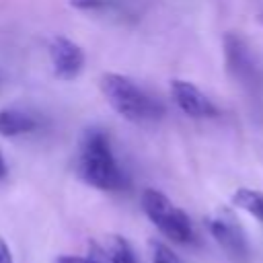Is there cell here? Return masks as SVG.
Segmentation results:
<instances>
[{
    "mask_svg": "<svg viewBox=\"0 0 263 263\" xmlns=\"http://www.w3.org/2000/svg\"><path fill=\"white\" fill-rule=\"evenodd\" d=\"M171 97L175 105L189 117L203 119V117H216L218 109L216 105L191 82L187 80H173L171 82Z\"/></svg>",
    "mask_w": 263,
    "mask_h": 263,
    "instance_id": "obj_7",
    "label": "cell"
},
{
    "mask_svg": "<svg viewBox=\"0 0 263 263\" xmlns=\"http://www.w3.org/2000/svg\"><path fill=\"white\" fill-rule=\"evenodd\" d=\"M70 4L78 10H88V12H103L111 10L117 6V0H70Z\"/></svg>",
    "mask_w": 263,
    "mask_h": 263,
    "instance_id": "obj_11",
    "label": "cell"
},
{
    "mask_svg": "<svg viewBox=\"0 0 263 263\" xmlns=\"http://www.w3.org/2000/svg\"><path fill=\"white\" fill-rule=\"evenodd\" d=\"M37 127V119L18 109H2L0 111V136L16 138L31 134Z\"/></svg>",
    "mask_w": 263,
    "mask_h": 263,
    "instance_id": "obj_8",
    "label": "cell"
},
{
    "mask_svg": "<svg viewBox=\"0 0 263 263\" xmlns=\"http://www.w3.org/2000/svg\"><path fill=\"white\" fill-rule=\"evenodd\" d=\"M55 263H88V259H84V257H74V255H62V257H58Z\"/></svg>",
    "mask_w": 263,
    "mask_h": 263,
    "instance_id": "obj_14",
    "label": "cell"
},
{
    "mask_svg": "<svg viewBox=\"0 0 263 263\" xmlns=\"http://www.w3.org/2000/svg\"><path fill=\"white\" fill-rule=\"evenodd\" d=\"M224 58H226V68L230 76L240 84V88L253 101H259L263 97V72L257 66L242 37L234 33L224 35Z\"/></svg>",
    "mask_w": 263,
    "mask_h": 263,
    "instance_id": "obj_4",
    "label": "cell"
},
{
    "mask_svg": "<svg viewBox=\"0 0 263 263\" xmlns=\"http://www.w3.org/2000/svg\"><path fill=\"white\" fill-rule=\"evenodd\" d=\"M148 251H150L152 263H183L181 257L177 253H173V249H168L160 240H154V238L148 240Z\"/></svg>",
    "mask_w": 263,
    "mask_h": 263,
    "instance_id": "obj_10",
    "label": "cell"
},
{
    "mask_svg": "<svg viewBox=\"0 0 263 263\" xmlns=\"http://www.w3.org/2000/svg\"><path fill=\"white\" fill-rule=\"evenodd\" d=\"M232 205H236L238 210L249 212L251 216H255L261 224H263V193L255 191V189H236L232 195Z\"/></svg>",
    "mask_w": 263,
    "mask_h": 263,
    "instance_id": "obj_9",
    "label": "cell"
},
{
    "mask_svg": "<svg viewBox=\"0 0 263 263\" xmlns=\"http://www.w3.org/2000/svg\"><path fill=\"white\" fill-rule=\"evenodd\" d=\"M205 222H208V230L214 236V240L234 263L249 261L251 249H249L247 234L230 210H218Z\"/></svg>",
    "mask_w": 263,
    "mask_h": 263,
    "instance_id": "obj_5",
    "label": "cell"
},
{
    "mask_svg": "<svg viewBox=\"0 0 263 263\" xmlns=\"http://www.w3.org/2000/svg\"><path fill=\"white\" fill-rule=\"evenodd\" d=\"M49 60L53 74L60 80H74L84 68V51L68 37H53L49 41Z\"/></svg>",
    "mask_w": 263,
    "mask_h": 263,
    "instance_id": "obj_6",
    "label": "cell"
},
{
    "mask_svg": "<svg viewBox=\"0 0 263 263\" xmlns=\"http://www.w3.org/2000/svg\"><path fill=\"white\" fill-rule=\"evenodd\" d=\"M6 177V162H4V158H2V154H0V181Z\"/></svg>",
    "mask_w": 263,
    "mask_h": 263,
    "instance_id": "obj_15",
    "label": "cell"
},
{
    "mask_svg": "<svg viewBox=\"0 0 263 263\" xmlns=\"http://www.w3.org/2000/svg\"><path fill=\"white\" fill-rule=\"evenodd\" d=\"M101 92L111 105V109L132 123H154L164 115L162 103L123 74H103Z\"/></svg>",
    "mask_w": 263,
    "mask_h": 263,
    "instance_id": "obj_2",
    "label": "cell"
},
{
    "mask_svg": "<svg viewBox=\"0 0 263 263\" xmlns=\"http://www.w3.org/2000/svg\"><path fill=\"white\" fill-rule=\"evenodd\" d=\"M0 263H12V255H10V249L8 245L0 238Z\"/></svg>",
    "mask_w": 263,
    "mask_h": 263,
    "instance_id": "obj_13",
    "label": "cell"
},
{
    "mask_svg": "<svg viewBox=\"0 0 263 263\" xmlns=\"http://www.w3.org/2000/svg\"><path fill=\"white\" fill-rule=\"evenodd\" d=\"M76 168L84 183L101 191H121L127 185V179L111 150L109 136L97 127L82 134Z\"/></svg>",
    "mask_w": 263,
    "mask_h": 263,
    "instance_id": "obj_1",
    "label": "cell"
},
{
    "mask_svg": "<svg viewBox=\"0 0 263 263\" xmlns=\"http://www.w3.org/2000/svg\"><path fill=\"white\" fill-rule=\"evenodd\" d=\"M88 263H109L107 257L103 255V251H101V247H99L97 242L90 245V257H88Z\"/></svg>",
    "mask_w": 263,
    "mask_h": 263,
    "instance_id": "obj_12",
    "label": "cell"
},
{
    "mask_svg": "<svg viewBox=\"0 0 263 263\" xmlns=\"http://www.w3.org/2000/svg\"><path fill=\"white\" fill-rule=\"evenodd\" d=\"M142 210L150 218V222L171 240L179 245H189L195 240V232L189 216L177 208L164 193L148 187L142 191Z\"/></svg>",
    "mask_w": 263,
    "mask_h": 263,
    "instance_id": "obj_3",
    "label": "cell"
}]
</instances>
